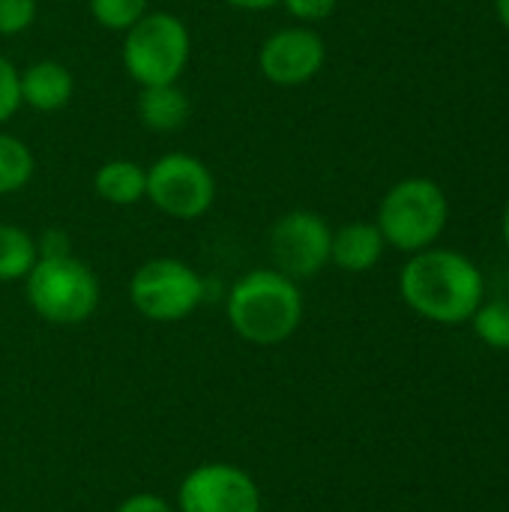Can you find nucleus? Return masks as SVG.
<instances>
[{
	"instance_id": "2eb2a0df",
	"label": "nucleus",
	"mask_w": 509,
	"mask_h": 512,
	"mask_svg": "<svg viewBox=\"0 0 509 512\" xmlns=\"http://www.w3.org/2000/svg\"><path fill=\"white\" fill-rule=\"evenodd\" d=\"M36 261V237H30L18 225H0V282L27 279Z\"/></svg>"
},
{
	"instance_id": "0eeeda50",
	"label": "nucleus",
	"mask_w": 509,
	"mask_h": 512,
	"mask_svg": "<svg viewBox=\"0 0 509 512\" xmlns=\"http://www.w3.org/2000/svg\"><path fill=\"white\" fill-rule=\"evenodd\" d=\"M147 198L171 219H201L216 201V177L198 156L174 150L147 168Z\"/></svg>"
},
{
	"instance_id": "dca6fc26",
	"label": "nucleus",
	"mask_w": 509,
	"mask_h": 512,
	"mask_svg": "<svg viewBox=\"0 0 509 512\" xmlns=\"http://www.w3.org/2000/svg\"><path fill=\"white\" fill-rule=\"evenodd\" d=\"M33 171H36L33 150L21 138L0 132V195L21 192L33 180Z\"/></svg>"
},
{
	"instance_id": "20e7f679",
	"label": "nucleus",
	"mask_w": 509,
	"mask_h": 512,
	"mask_svg": "<svg viewBox=\"0 0 509 512\" xmlns=\"http://www.w3.org/2000/svg\"><path fill=\"white\" fill-rule=\"evenodd\" d=\"M450 204L444 189L429 177H408L396 183L381 207H378V228L387 246L399 252H423L429 249L447 228Z\"/></svg>"
},
{
	"instance_id": "aec40b11",
	"label": "nucleus",
	"mask_w": 509,
	"mask_h": 512,
	"mask_svg": "<svg viewBox=\"0 0 509 512\" xmlns=\"http://www.w3.org/2000/svg\"><path fill=\"white\" fill-rule=\"evenodd\" d=\"M36 21V0H0V36H18Z\"/></svg>"
},
{
	"instance_id": "6e6552de",
	"label": "nucleus",
	"mask_w": 509,
	"mask_h": 512,
	"mask_svg": "<svg viewBox=\"0 0 509 512\" xmlns=\"http://www.w3.org/2000/svg\"><path fill=\"white\" fill-rule=\"evenodd\" d=\"M267 246L273 267L288 279L300 282L318 276L330 264L333 231L324 216L312 210H291L270 225Z\"/></svg>"
},
{
	"instance_id": "4be33fe9",
	"label": "nucleus",
	"mask_w": 509,
	"mask_h": 512,
	"mask_svg": "<svg viewBox=\"0 0 509 512\" xmlns=\"http://www.w3.org/2000/svg\"><path fill=\"white\" fill-rule=\"evenodd\" d=\"M36 252H39V258H63V255H72L69 234L63 228H45L36 237Z\"/></svg>"
},
{
	"instance_id": "393cba45",
	"label": "nucleus",
	"mask_w": 509,
	"mask_h": 512,
	"mask_svg": "<svg viewBox=\"0 0 509 512\" xmlns=\"http://www.w3.org/2000/svg\"><path fill=\"white\" fill-rule=\"evenodd\" d=\"M495 9H498V18L501 24L509 30V0H495Z\"/></svg>"
},
{
	"instance_id": "a878e982",
	"label": "nucleus",
	"mask_w": 509,
	"mask_h": 512,
	"mask_svg": "<svg viewBox=\"0 0 509 512\" xmlns=\"http://www.w3.org/2000/svg\"><path fill=\"white\" fill-rule=\"evenodd\" d=\"M501 228H504V243H507V249H509V201H507V207H504V219H501Z\"/></svg>"
},
{
	"instance_id": "a211bd4d",
	"label": "nucleus",
	"mask_w": 509,
	"mask_h": 512,
	"mask_svg": "<svg viewBox=\"0 0 509 512\" xmlns=\"http://www.w3.org/2000/svg\"><path fill=\"white\" fill-rule=\"evenodd\" d=\"M147 3L150 0H87L93 21L114 33H126L138 18H144Z\"/></svg>"
},
{
	"instance_id": "b1692460",
	"label": "nucleus",
	"mask_w": 509,
	"mask_h": 512,
	"mask_svg": "<svg viewBox=\"0 0 509 512\" xmlns=\"http://www.w3.org/2000/svg\"><path fill=\"white\" fill-rule=\"evenodd\" d=\"M228 6H234V9H249V12H261V9H273V6H279L282 0H225Z\"/></svg>"
},
{
	"instance_id": "412c9836",
	"label": "nucleus",
	"mask_w": 509,
	"mask_h": 512,
	"mask_svg": "<svg viewBox=\"0 0 509 512\" xmlns=\"http://www.w3.org/2000/svg\"><path fill=\"white\" fill-rule=\"evenodd\" d=\"M282 6L288 9L291 18L303 21V24H315L324 21L336 12L339 0H282Z\"/></svg>"
},
{
	"instance_id": "9d476101",
	"label": "nucleus",
	"mask_w": 509,
	"mask_h": 512,
	"mask_svg": "<svg viewBox=\"0 0 509 512\" xmlns=\"http://www.w3.org/2000/svg\"><path fill=\"white\" fill-rule=\"evenodd\" d=\"M327 60V45L312 27H282L258 48V69L276 87H300L312 81Z\"/></svg>"
},
{
	"instance_id": "9b49d317",
	"label": "nucleus",
	"mask_w": 509,
	"mask_h": 512,
	"mask_svg": "<svg viewBox=\"0 0 509 512\" xmlns=\"http://www.w3.org/2000/svg\"><path fill=\"white\" fill-rule=\"evenodd\" d=\"M72 93L75 78L60 60H36L21 72V105L39 114H54L66 108L72 102Z\"/></svg>"
},
{
	"instance_id": "423d86ee",
	"label": "nucleus",
	"mask_w": 509,
	"mask_h": 512,
	"mask_svg": "<svg viewBox=\"0 0 509 512\" xmlns=\"http://www.w3.org/2000/svg\"><path fill=\"white\" fill-rule=\"evenodd\" d=\"M204 279L180 258H150L129 279L132 306L156 324L189 318L204 303Z\"/></svg>"
},
{
	"instance_id": "ddd939ff",
	"label": "nucleus",
	"mask_w": 509,
	"mask_h": 512,
	"mask_svg": "<svg viewBox=\"0 0 509 512\" xmlns=\"http://www.w3.org/2000/svg\"><path fill=\"white\" fill-rule=\"evenodd\" d=\"M189 114H192V102L180 84L141 87L138 93V117L153 132H177L186 126Z\"/></svg>"
},
{
	"instance_id": "7ed1b4c3",
	"label": "nucleus",
	"mask_w": 509,
	"mask_h": 512,
	"mask_svg": "<svg viewBox=\"0 0 509 512\" xmlns=\"http://www.w3.org/2000/svg\"><path fill=\"white\" fill-rule=\"evenodd\" d=\"M27 303L30 309L57 327L84 324L99 309V279L75 255L39 258L27 273Z\"/></svg>"
},
{
	"instance_id": "1a4fd4ad",
	"label": "nucleus",
	"mask_w": 509,
	"mask_h": 512,
	"mask_svg": "<svg viewBox=\"0 0 509 512\" xmlns=\"http://www.w3.org/2000/svg\"><path fill=\"white\" fill-rule=\"evenodd\" d=\"M180 512H261L258 483L237 465L207 462L192 468L177 489Z\"/></svg>"
},
{
	"instance_id": "4468645a",
	"label": "nucleus",
	"mask_w": 509,
	"mask_h": 512,
	"mask_svg": "<svg viewBox=\"0 0 509 512\" xmlns=\"http://www.w3.org/2000/svg\"><path fill=\"white\" fill-rule=\"evenodd\" d=\"M93 189L102 201L129 207L147 198V168L132 159H108L93 177Z\"/></svg>"
},
{
	"instance_id": "f03ea898",
	"label": "nucleus",
	"mask_w": 509,
	"mask_h": 512,
	"mask_svg": "<svg viewBox=\"0 0 509 512\" xmlns=\"http://www.w3.org/2000/svg\"><path fill=\"white\" fill-rule=\"evenodd\" d=\"M225 312L243 342L282 345L303 321V294L297 282L276 267H258L231 285Z\"/></svg>"
},
{
	"instance_id": "f3484780",
	"label": "nucleus",
	"mask_w": 509,
	"mask_h": 512,
	"mask_svg": "<svg viewBox=\"0 0 509 512\" xmlns=\"http://www.w3.org/2000/svg\"><path fill=\"white\" fill-rule=\"evenodd\" d=\"M471 324L483 345H489L495 351H509V300L480 303Z\"/></svg>"
},
{
	"instance_id": "6ab92c4d",
	"label": "nucleus",
	"mask_w": 509,
	"mask_h": 512,
	"mask_svg": "<svg viewBox=\"0 0 509 512\" xmlns=\"http://www.w3.org/2000/svg\"><path fill=\"white\" fill-rule=\"evenodd\" d=\"M21 108V69L0 54V123L12 120Z\"/></svg>"
},
{
	"instance_id": "f257e3e1",
	"label": "nucleus",
	"mask_w": 509,
	"mask_h": 512,
	"mask_svg": "<svg viewBox=\"0 0 509 512\" xmlns=\"http://www.w3.org/2000/svg\"><path fill=\"white\" fill-rule=\"evenodd\" d=\"M402 300L426 321L465 324L483 303L486 282L480 267L456 249L414 252L399 276Z\"/></svg>"
},
{
	"instance_id": "39448f33",
	"label": "nucleus",
	"mask_w": 509,
	"mask_h": 512,
	"mask_svg": "<svg viewBox=\"0 0 509 512\" xmlns=\"http://www.w3.org/2000/svg\"><path fill=\"white\" fill-rule=\"evenodd\" d=\"M189 54V27L171 12H147L123 33V69L138 87L177 84Z\"/></svg>"
},
{
	"instance_id": "5701e85b",
	"label": "nucleus",
	"mask_w": 509,
	"mask_h": 512,
	"mask_svg": "<svg viewBox=\"0 0 509 512\" xmlns=\"http://www.w3.org/2000/svg\"><path fill=\"white\" fill-rule=\"evenodd\" d=\"M114 512H174L171 510V504L165 501V498H159V495H153V492H138V495H132V498H126L120 507Z\"/></svg>"
},
{
	"instance_id": "f8f14e48",
	"label": "nucleus",
	"mask_w": 509,
	"mask_h": 512,
	"mask_svg": "<svg viewBox=\"0 0 509 512\" xmlns=\"http://www.w3.org/2000/svg\"><path fill=\"white\" fill-rule=\"evenodd\" d=\"M384 246L387 240L375 222H348L339 231H333L330 261L348 273H366L381 261Z\"/></svg>"
}]
</instances>
